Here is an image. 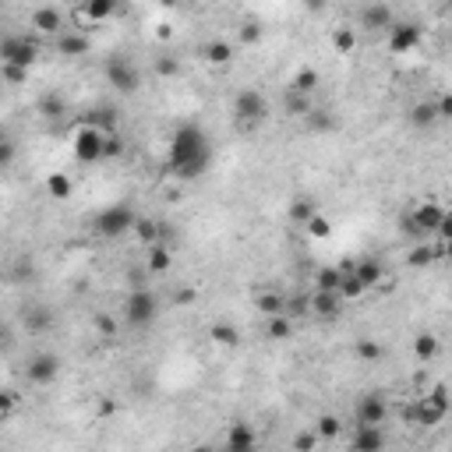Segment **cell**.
<instances>
[{
	"instance_id": "22",
	"label": "cell",
	"mask_w": 452,
	"mask_h": 452,
	"mask_svg": "<svg viewBox=\"0 0 452 452\" xmlns=\"http://www.w3.org/2000/svg\"><path fill=\"white\" fill-rule=\"evenodd\" d=\"M208 339H212L215 346H237V343H241V332H237V325L215 322V325H208Z\"/></svg>"
},
{
	"instance_id": "55",
	"label": "cell",
	"mask_w": 452,
	"mask_h": 452,
	"mask_svg": "<svg viewBox=\"0 0 452 452\" xmlns=\"http://www.w3.org/2000/svg\"><path fill=\"white\" fill-rule=\"evenodd\" d=\"M191 452H212V448H205V445H201V448H191Z\"/></svg>"
},
{
	"instance_id": "46",
	"label": "cell",
	"mask_w": 452,
	"mask_h": 452,
	"mask_svg": "<svg viewBox=\"0 0 452 452\" xmlns=\"http://www.w3.org/2000/svg\"><path fill=\"white\" fill-rule=\"evenodd\" d=\"M96 329H99V336H117V322L110 315H96Z\"/></svg>"
},
{
	"instance_id": "29",
	"label": "cell",
	"mask_w": 452,
	"mask_h": 452,
	"mask_svg": "<svg viewBox=\"0 0 452 452\" xmlns=\"http://www.w3.org/2000/svg\"><path fill=\"white\" fill-rule=\"evenodd\" d=\"M438 353V336L434 332H420L417 339H413V357L417 360H431Z\"/></svg>"
},
{
	"instance_id": "10",
	"label": "cell",
	"mask_w": 452,
	"mask_h": 452,
	"mask_svg": "<svg viewBox=\"0 0 452 452\" xmlns=\"http://www.w3.org/2000/svg\"><path fill=\"white\" fill-rule=\"evenodd\" d=\"M420 39H424L420 25H413V22H396L392 32H389V50H392V54H410V50L420 46Z\"/></svg>"
},
{
	"instance_id": "45",
	"label": "cell",
	"mask_w": 452,
	"mask_h": 452,
	"mask_svg": "<svg viewBox=\"0 0 452 452\" xmlns=\"http://www.w3.org/2000/svg\"><path fill=\"white\" fill-rule=\"evenodd\" d=\"M434 106H438V120H452V92L438 96V99H434Z\"/></svg>"
},
{
	"instance_id": "48",
	"label": "cell",
	"mask_w": 452,
	"mask_h": 452,
	"mask_svg": "<svg viewBox=\"0 0 452 452\" xmlns=\"http://www.w3.org/2000/svg\"><path fill=\"white\" fill-rule=\"evenodd\" d=\"M11 159H15V142L4 138L0 142V166H11Z\"/></svg>"
},
{
	"instance_id": "27",
	"label": "cell",
	"mask_w": 452,
	"mask_h": 452,
	"mask_svg": "<svg viewBox=\"0 0 452 452\" xmlns=\"http://www.w3.org/2000/svg\"><path fill=\"white\" fill-rule=\"evenodd\" d=\"M201 54H205L208 64H230V61H234V46L226 43V39H212Z\"/></svg>"
},
{
	"instance_id": "56",
	"label": "cell",
	"mask_w": 452,
	"mask_h": 452,
	"mask_svg": "<svg viewBox=\"0 0 452 452\" xmlns=\"http://www.w3.org/2000/svg\"><path fill=\"white\" fill-rule=\"evenodd\" d=\"M448 11H452V8H448Z\"/></svg>"
},
{
	"instance_id": "2",
	"label": "cell",
	"mask_w": 452,
	"mask_h": 452,
	"mask_svg": "<svg viewBox=\"0 0 452 452\" xmlns=\"http://www.w3.org/2000/svg\"><path fill=\"white\" fill-rule=\"evenodd\" d=\"M452 410V399H448V389L445 385H434L427 396L417 399L413 410H406V420L410 424H420V427H438Z\"/></svg>"
},
{
	"instance_id": "34",
	"label": "cell",
	"mask_w": 452,
	"mask_h": 452,
	"mask_svg": "<svg viewBox=\"0 0 452 452\" xmlns=\"http://www.w3.org/2000/svg\"><path fill=\"white\" fill-rule=\"evenodd\" d=\"M318 441H322V438H318V431H315V427H304V431H297V434H294V452H315V448H318Z\"/></svg>"
},
{
	"instance_id": "53",
	"label": "cell",
	"mask_w": 452,
	"mask_h": 452,
	"mask_svg": "<svg viewBox=\"0 0 452 452\" xmlns=\"http://www.w3.org/2000/svg\"><path fill=\"white\" fill-rule=\"evenodd\" d=\"M441 258H445V262H452V241H445V244H441Z\"/></svg>"
},
{
	"instance_id": "21",
	"label": "cell",
	"mask_w": 452,
	"mask_h": 452,
	"mask_svg": "<svg viewBox=\"0 0 452 452\" xmlns=\"http://www.w3.org/2000/svg\"><path fill=\"white\" fill-rule=\"evenodd\" d=\"M134 237L142 241V244H156L159 237H163V222H156V219H149V215H138V222H134Z\"/></svg>"
},
{
	"instance_id": "25",
	"label": "cell",
	"mask_w": 452,
	"mask_h": 452,
	"mask_svg": "<svg viewBox=\"0 0 452 452\" xmlns=\"http://www.w3.org/2000/svg\"><path fill=\"white\" fill-rule=\"evenodd\" d=\"M255 311H262L265 318H276L287 311V297L283 294H258L255 297Z\"/></svg>"
},
{
	"instance_id": "11",
	"label": "cell",
	"mask_w": 452,
	"mask_h": 452,
	"mask_svg": "<svg viewBox=\"0 0 452 452\" xmlns=\"http://www.w3.org/2000/svg\"><path fill=\"white\" fill-rule=\"evenodd\" d=\"M57 371H61L57 353H36V357L29 360V368H25L29 382H36V385H50V382L57 378Z\"/></svg>"
},
{
	"instance_id": "43",
	"label": "cell",
	"mask_w": 452,
	"mask_h": 452,
	"mask_svg": "<svg viewBox=\"0 0 452 452\" xmlns=\"http://www.w3.org/2000/svg\"><path fill=\"white\" fill-rule=\"evenodd\" d=\"M25 325H29L32 332H39V329H46V325H50V311H43V308H36V311H29V315H25Z\"/></svg>"
},
{
	"instance_id": "3",
	"label": "cell",
	"mask_w": 452,
	"mask_h": 452,
	"mask_svg": "<svg viewBox=\"0 0 452 452\" xmlns=\"http://www.w3.org/2000/svg\"><path fill=\"white\" fill-rule=\"evenodd\" d=\"M445 208L438 205V201H424V205H417L406 219H403V230L410 234V237H427V234H438V226L445 222Z\"/></svg>"
},
{
	"instance_id": "6",
	"label": "cell",
	"mask_w": 452,
	"mask_h": 452,
	"mask_svg": "<svg viewBox=\"0 0 452 452\" xmlns=\"http://www.w3.org/2000/svg\"><path fill=\"white\" fill-rule=\"evenodd\" d=\"M234 113H237V120H241L244 127H255L258 120H265L269 103H265V96H262L258 89H244V92H237V99H234Z\"/></svg>"
},
{
	"instance_id": "32",
	"label": "cell",
	"mask_w": 452,
	"mask_h": 452,
	"mask_svg": "<svg viewBox=\"0 0 452 452\" xmlns=\"http://www.w3.org/2000/svg\"><path fill=\"white\" fill-rule=\"evenodd\" d=\"M339 417H332V413H322L318 420H315V431H318V438H325V441H332V438H339Z\"/></svg>"
},
{
	"instance_id": "50",
	"label": "cell",
	"mask_w": 452,
	"mask_h": 452,
	"mask_svg": "<svg viewBox=\"0 0 452 452\" xmlns=\"http://www.w3.org/2000/svg\"><path fill=\"white\" fill-rule=\"evenodd\" d=\"M438 237H441V244H445V241H452V215H445V222L438 226Z\"/></svg>"
},
{
	"instance_id": "33",
	"label": "cell",
	"mask_w": 452,
	"mask_h": 452,
	"mask_svg": "<svg viewBox=\"0 0 452 452\" xmlns=\"http://www.w3.org/2000/svg\"><path fill=\"white\" fill-rule=\"evenodd\" d=\"M315 283H318V290H339V283H343V269L325 265V269H318Z\"/></svg>"
},
{
	"instance_id": "44",
	"label": "cell",
	"mask_w": 452,
	"mask_h": 452,
	"mask_svg": "<svg viewBox=\"0 0 452 452\" xmlns=\"http://www.w3.org/2000/svg\"><path fill=\"white\" fill-rule=\"evenodd\" d=\"M124 152V142H120V134H106V145H103V159H113V156H120Z\"/></svg>"
},
{
	"instance_id": "28",
	"label": "cell",
	"mask_w": 452,
	"mask_h": 452,
	"mask_svg": "<svg viewBox=\"0 0 452 452\" xmlns=\"http://www.w3.org/2000/svg\"><path fill=\"white\" fill-rule=\"evenodd\" d=\"M441 258V248H431V244H417L410 255H406V265H413V269H424V265H431V262H438Z\"/></svg>"
},
{
	"instance_id": "9",
	"label": "cell",
	"mask_w": 452,
	"mask_h": 452,
	"mask_svg": "<svg viewBox=\"0 0 452 452\" xmlns=\"http://www.w3.org/2000/svg\"><path fill=\"white\" fill-rule=\"evenodd\" d=\"M106 78L113 82V89L120 92H134L138 89V68L127 57H110L106 61Z\"/></svg>"
},
{
	"instance_id": "4",
	"label": "cell",
	"mask_w": 452,
	"mask_h": 452,
	"mask_svg": "<svg viewBox=\"0 0 452 452\" xmlns=\"http://www.w3.org/2000/svg\"><path fill=\"white\" fill-rule=\"evenodd\" d=\"M39 57V43L32 36H4L0 39V64H11V68H32Z\"/></svg>"
},
{
	"instance_id": "12",
	"label": "cell",
	"mask_w": 452,
	"mask_h": 452,
	"mask_svg": "<svg viewBox=\"0 0 452 452\" xmlns=\"http://www.w3.org/2000/svg\"><path fill=\"white\" fill-rule=\"evenodd\" d=\"M385 413H389L385 399H382L378 392H368V396L360 399V406H357V424H360V427H382Z\"/></svg>"
},
{
	"instance_id": "31",
	"label": "cell",
	"mask_w": 452,
	"mask_h": 452,
	"mask_svg": "<svg viewBox=\"0 0 452 452\" xmlns=\"http://www.w3.org/2000/svg\"><path fill=\"white\" fill-rule=\"evenodd\" d=\"M339 294H343V301H357V297L364 294V283L353 276V269H343V283H339Z\"/></svg>"
},
{
	"instance_id": "23",
	"label": "cell",
	"mask_w": 452,
	"mask_h": 452,
	"mask_svg": "<svg viewBox=\"0 0 452 452\" xmlns=\"http://www.w3.org/2000/svg\"><path fill=\"white\" fill-rule=\"evenodd\" d=\"M315 89H318V71H315V68H301V71L294 75V82H290V92L308 96V99H311Z\"/></svg>"
},
{
	"instance_id": "35",
	"label": "cell",
	"mask_w": 452,
	"mask_h": 452,
	"mask_svg": "<svg viewBox=\"0 0 452 452\" xmlns=\"http://www.w3.org/2000/svg\"><path fill=\"white\" fill-rule=\"evenodd\" d=\"M332 46L346 57V54H353V46H357V32L353 29H336L332 32Z\"/></svg>"
},
{
	"instance_id": "39",
	"label": "cell",
	"mask_w": 452,
	"mask_h": 452,
	"mask_svg": "<svg viewBox=\"0 0 452 452\" xmlns=\"http://www.w3.org/2000/svg\"><path fill=\"white\" fill-rule=\"evenodd\" d=\"M304 230H308V234H311L315 241H325V237L332 234V222H329V219H325V215L318 212V215H315V219H311V222L304 226Z\"/></svg>"
},
{
	"instance_id": "13",
	"label": "cell",
	"mask_w": 452,
	"mask_h": 452,
	"mask_svg": "<svg viewBox=\"0 0 452 452\" xmlns=\"http://www.w3.org/2000/svg\"><path fill=\"white\" fill-rule=\"evenodd\" d=\"M113 11H117V4L113 0H85L82 8H75V18L89 29V25H99V22H106V18H113Z\"/></svg>"
},
{
	"instance_id": "26",
	"label": "cell",
	"mask_w": 452,
	"mask_h": 452,
	"mask_svg": "<svg viewBox=\"0 0 452 452\" xmlns=\"http://www.w3.org/2000/svg\"><path fill=\"white\" fill-rule=\"evenodd\" d=\"M353 276L364 283V290H371V287H378V283L385 280V269H382V262H360V265L353 269Z\"/></svg>"
},
{
	"instance_id": "36",
	"label": "cell",
	"mask_w": 452,
	"mask_h": 452,
	"mask_svg": "<svg viewBox=\"0 0 452 452\" xmlns=\"http://www.w3.org/2000/svg\"><path fill=\"white\" fill-rule=\"evenodd\" d=\"M46 191H50L54 198H61V201L71 198V177H68V173H54V177L46 180Z\"/></svg>"
},
{
	"instance_id": "40",
	"label": "cell",
	"mask_w": 452,
	"mask_h": 452,
	"mask_svg": "<svg viewBox=\"0 0 452 452\" xmlns=\"http://www.w3.org/2000/svg\"><path fill=\"white\" fill-rule=\"evenodd\" d=\"M283 315H287V318H301V315H311V297H290Z\"/></svg>"
},
{
	"instance_id": "8",
	"label": "cell",
	"mask_w": 452,
	"mask_h": 452,
	"mask_svg": "<svg viewBox=\"0 0 452 452\" xmlns=\"http://www.w3.org/2000/svg\"><path fill=\"white\" fill-rule=\"evenodd\" d=\"M103 145H106V134L99 127H92V124L78 127V134H75V156L82 163H99L103 159Z\"/></svg>"
},
{
	"instance_id": "42",
	"label": "cell",
	"mask_w": 452,
	"mask_h": 452,
	"mask_svg": "<svg viewBox=\"0 0 452 452\" xmlns=\"http://www.w3.org/2000/svg\"><path fill=\"white\" fill-rule=\"evenodd\" d=\"M177 71H180L177 57H156V75H159V78H173Z\"/></svg>"
},
{
	"instance_id": "30",
	"label": "cell",
	"mask_w": 452,
	"mask_h": 452,
	"mask_svg": "<svg viewBox=\"0 0 452 452\" xmlns=\"http://www.w3.org/2000/svg\"><path fill=\"white\" fill-rule=\"evenodd\" d=\"M410 120H413L417 127H431V124L438 120V106H434V103H417V106L410 110Z\"/></svg>"
},
{
	"instance_id": "7",
	"label": "cell",
	"mask_w": 452,
	"mask_h": 452,
	"mask_svg": "<svg viewBox=\"0 0 452 452\" xmlns=\"http://www.w3.org/2000/svg\"><path fill=\"white\" fill-rule=\"evenodd\" d=\"M124 315H127L131 325H149V322L159 315L156 294H152V290H134V294L127 297V304H124Z\"/></svg>"
},
{
	"instance_id": "49",
	"label": "cell",
	"mask_w": 452,
	"mask_h": 452,
	"mask_svg": "<svg viewBox=\"0 0 452 452\" xmlns=\"http://www.w3.org/2000/svg\"><path fill=\"white\" fill-rule=\"evenodd\" d=\"M262 39V29L255 25V22H248L244 29H241V43H258Z\"/></svg>"
},
{
	"instance_id": "52",
	"label": "cell",
	"mask_w": 452,
	"mask_h": 452,
	"mask_svg": "<svg viewBox=\"0 0 452 452\" xmlns=\"http://www.w3.org/2000/svg\"><path fill=\"white\" fill-rule=\"evenodd\" d=\"M0 410H4V417H11V410H15V392H4V403H0Z\"/></svg>"
},
{
	"instance_id": "1",
	"label": "cell",
	"mask_w": 452,
	"mask_h": 452,
	"mask_svg": "<svg viewBox=\"0 0 452 452\" xmlns=\"http://www.w3.org/2000/svg\"><path fill=\"white\" fill-rule=\"evenodd\" d=\"M208 159H212V149H208L205 131H198L194 124L177 127L170 142V173L180 180H194L208 170Z\"/></svg>"
},
{
	"instance_id": "15",
	"label": "cell",
	"mask_w": 452,
	"mask_h": 452,
	"mask_svg": "<svg viewBox=\"0 0 452 452\" xmlns=\"http://www.w3.org/2000/svg\"><path fill=\"white\" fill-rule=\"evenodd\" d=\"M258 445V434L251 424H234L226 431V452H255Z\"/></svg>"
},
{
	"instance_id": "18",
	"label": "cell",
	"mask_w": 452,
	"mask_h": 452,
	"mask_svg": "<svg viewBox=\"0 0 452 452\" xmlns=\"http://www.w3.org/2000/svg\"><path fill=\"white\" fill-rule=\"evenodd\" d=\"M350 448L353 452H382L385 448V431L382 427H357Z\"/></svg>"
},
{
	"instance_id": "51",
	"label": "cell",
	"mask_w": 452,
	"mask_h": 452,
	"mask_svg": "<svg viewBox=\"0 0 452 452\" xmlns=\"http://www.w3.org/2000/svg\"><path fill=\"white\" fill-rule=\"evenodd\" d=\"M191 301H198V290H180L173 297V304H191Z\"/></svg>"
},
{
	"instance_id": "47",
	"label": "cell",
	"mask_w": 452,
	"mask_h": 452,
	"mask_svg": "<svg viewBox=\"0 0 452 452\" xmlns=\"http://www.w3.org/2000/svg\"><path fill=\"white\" fill-rule=\"evenodd\" d=\"M4 78H8L11 85H22V82L29 78V71H25V68H11V64H4Z\"/></svg>"
},
{
	"instance_id": "54",
	"label": "cell",
	"mask_w": 452,
	"mask_h": 452,
	"mask_svg": "<svg viewBox=\"0 0 452 452\" xmlns=\"http://www.w3.org/2000/svg\"><path fill=\"white\" fill-rule=\"evenodd\" d=\"M113 410H117V406H113L110 399H103V403H99V413H113Z\"/></svg>"
},
{
	"instance_id": "38",
	"label": "cell",
	"mask_w": 452,
	"mask_h": 452,
	"mask_svg": "<svg viewBox=\"0 0 452 452\" xmlns=\"http://www.w3.org/2000/svg\"><path fill=\"white\" fill-rule=\"evenodd\" d=\"M353 353H357L360 360H378V357H382V343L364 336V339H357V343H353Z\"/></svg>"
},
{
	"instance_id": "19",
	"label": "cell",
	"mask_w": 452,
	"mask_h": 452,
	"mask_svg": "<svg viewBox=\"0 0 452 452\" xmlns=\"http://www.w3.org/2000/svg\"><path fill=\"white\" fill-rule=\"evenodd\" d=\"M57 54L61 57H85L89 54V36L85 32H61L57 36Z\"/></svg>"
},
{
	"instance_id": "5",
	"label": "cell",
	"mask_w": 452,
	"mask_h": 452,
	"mask_svg": "<svg viewBox=\"0 0 452 452\" xmlns=\"http://www.w3.org/2000/svg\"><path fill=\"white\" fill-rule=\"evenodd\" d=\"M134 222H138L134 208H127V205H110V208H103V212H99L96 230H99L103 237H120V234L134 230Z\"/></svg>"
},
{
	"instance_id": "14",
	"label": "cell",
	"mask_w": 452,
	"mask_h": 452,
	"mask_svg": "<svg viewBox=\"0 0 452 452\" xmlns=\"http://www.w3.org/2000/svg\"><path fill=\"white\" fill-rule=\"evenodd\" d=\"M339 311H343V294L339 290H315L311 294V315H318V318H339Z\"/></svg>"
},
{
	"instance_id": "16",
	"label": "cell",
	"mask_w": 452,
	"mask_h": 452,
	"mask_svg": "<svg viewBox=\"0 0 452 452\" xmlns=\"http://www.w3.org/2000/svg\"><path fill=\"white\" fill-rule=\"evenodd\" d=\"M32 29L43 32V36H61V32H68V29H64V15H61L57 8H36V11H32Z\"/></svg>"
},
{
	"instance_id": "24",
	"label": "cell",
	"mask_w": 452,
	"mask_h": 452,
	"mask_svg": "<svg viewBox=\"0 0 452 452\" xmlns=\"http://www.w3.org/2000/svg\"><path fill=\"white\" fill-rule=\"evenodd\" d=\"M145 262H149V272H152V276H163V272H170V265H173V255H170V248H163V244H152Z\"/></svg>"
},
{
	"instance_id": "41",
	"label": "cell",
	"mask_w": 452,
	"mask_h": 452,
	"mask_svg": "<svg viewBox=\"0 0 452 452\" xmlns=\"http://www.w3.org/2000/svg\"><path fill=\"white\" fill-rule=\"evenodd\" d=\"M287 106H290L294 117H308V113H311V99H308V96H297V92L287 96Z\"/></svg>"
},
{
	"instance_id": "37",
	"label": "cell",
	"mask_w": 452,
	"mask_h": 452,
	"mask_svg": "<svg viewBox=\"0 0 452 452\" xmlns=\"http://www.w3.org/2000/svg\"><path fill=\"white\" fill-rule=\"evenodd\" d=\"M290 332H294V318H287V315L269 318V339H290Z\"/></svg>"
},
{
	"instance_id": "17",
	"label": "cell",
	"mask_w": 452,
	"mask_h": 452,
	"mask_svg": "<svg viewBox=\"0 0 452 452\" xmlns=\"http://www.w3.org/2000/svg\"><path fill=\"white\" fill-rule=\"evenodd\" d=\"M360 22H364L368 29H389V32H392L396 15H392V8H389V4H368V8L360 11Z\"/></svg>"
},
{
	"instance_id": "20",
	"label": "cell",
	"mask_w": 452,
	"mask_h": 452,
	"mask_svg": "<svg viewBox=\"0 0 452 452\" xmlns=\"http://www.w3.org/2000/svg\"><path fill=\"white\" fill-rule=\"evenodd\" d=\"M315 215H318V205H315L311 198H294V201H290V212H287V219H290V222L308 226Z\"/></svg>"
}]
</instances>
